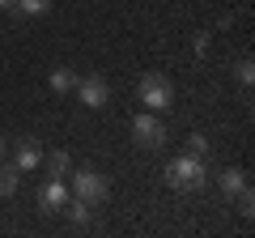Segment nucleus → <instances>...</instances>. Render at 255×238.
<instances>
[{
  "label": "nucleus",
  "instance_id": "f3484780",
  "mask_svg": "<svg viewBox=\"0 0 255 238\" xmlns=\"http://www.w3.org/2000/svg\"><path fill=\"white\" fill-rule=\"evenodd\" d=\"M9 4H13V0H0V9H9Z\"/></svg>",
  "mask_w": 255,
  "mask_h": 238
},
{
  "label": "nucleus",
  "instance_id": "f8f14e48",
  "mask_svg": "<svg viewBox=\"0 0 255 238\" xmlns=\"http://www.w3.org/2000/svg\"><path fill=\"white\" fill-rule=\"evenodd\" d=\"M64 209H68V217H73L77 226H85V221H90V213H94V204H85V200H77V196H68V204H64Z\"/></svg>",
  "mask_w": 255,
  "mask_h": 238
},
{
  "label": "nucleus",
  "instance_id": "9b49d317",
  "mask_svg": "<svg viewBox=\"0 0 255 238\" xmlns=\"http://www.w3.org/2000/svg\"><path fill=\"white\" fill-rule=\"evenodd\" d=\"M73 85H77V73H73V68H55V73H51V90H55V94H68Z\"/></svg>",
  "mask_w": 255,
  "mask_h": 238
},
{
  "label": "nucleus",
  "instance_id": "4468645a",
  "mask_svg": "<svg viewBox=\"0 0 255 238\" xmlns=\"http://www.w3.org/2000/svg\"><path fill=\"white\" fill-rule=\"evenodd\" d=\"M234 196H238V213H243V217H251V213H255V196H251V187L243 183Z\"/></svg>",
  "mask_w": 255,
  "mask_h": 238
},
{
  "label": "nucleus",
  "instance_id": "0eeeda50",
  "mask_svg": "<svg viewBox=\"0 0 255 238\" xmlns=\"http://www.w3.org/2000/svg\"><path fill=\"white\" fill-rule=\"evenodd\" d=\"M38 162H43V149H38V140L21 136L17 149H13V166H17V170H34Z\"/></svg>",
  "mask_w": 255,
  "mask_h": 238
},
{
  "label": "nucleus",
  "instance_id": "2eb2a0df",
  "mask_svg": "<svg viewBox=\"0 0 255 238\" xmlns=\"http://www.w3.org/2000/svg\"><path fill=\"white\" fill-rule=\"evenodd\" d=\"M234 73H238V81H243V85H251V81H255V64L247 60V55H243V60L234 64Z\"/></svg>",
  "mask_w": 255,
  "mask_h": 238
},
{
  "label": "nucleus",
  "instance_id": "dca6fc26",
  "mask_svg": "<svg viewBox=\"0 0 255 238\" xmlns=\"http://www.w3.org/2000/svg\"><path fill=\"white\" fill-rule=\"evenodd\" d=\"M204 149H209V140L191 132V136H187V153H191V157H204Z\"/></svg>",
  "mask_w": 255,
  "mask_h": 238
},
{
  "label": "nucleus",
  "instance_id": "1a4fd4ad",
  "mask_svg": "<svg viewBox=\"0 0 255 238\" xmlns=\"http://www.w3.org/2000/svg\"><path fill=\"white\" fill-rule=\"evenodd\" d=\"M43 166H47V174H51V179H64V174H73V157L64 153V149L47 153V157H43Z\"/></svg>",
  "mask_w": 255,
  "mask_h": 238
},
{
  "label": "nucleus",
  "instance_id": "39448f33",
  "mask_svg": "<svg viewBox=\"0 0 255 238\" xmlns=\"http://www.w3.org/2000/svg\"><path fill=\"white\" fill-rule=\"evenodd\" d=\"M77 94H81V102L85 107H107L111 102V85H107V77H98V73H90V77H77V85H73Z\"/></svg>",
  "mask_w": 255,
  "mask_h": 238
},
{
  "label": "nucleus",
  "instance_id": "6e6552de",
  "mask_svg": "<svg viewBox=\"0 0 255 238\" xmlns=\"http://www.w3.org/2000/svg\"><path fill=\"white\" fill-rule=\"evenodd\" d=\"M9 13H17V17H47L51 13V0H13Z\"/></svg>",
  "mask_w": 255,
  "mask_h": 238
},
{
  "label": "nucleus",
  "instance_id": "423d86ee",
  "mask_svg": "<svg viewBox=\"0 0 255 238\" xmlns=\"http://www.w3.org/2000/svg\"><path fill=\"white\" fill-rule=\"evenodd\" d=\"M38 204H43V213H60L64 204H68V187H64V179H47V183L38 187Z\"/></svg>",
  "mask_w": 255,
  "mask_h": 238
},
{
  "label": "nucleus",
  "instance_id": "f257e3e1",
  "mask_svg": "<svg viewBox=\"0 0 255 238\" xmlns=\"http://www.w3.org/2000/svg\"><path fill=\"white\" fill-rule=\"evenodd\" d=\"M204 162L200 157H191V153H183V157H174L170 166H166V183L174 187V192H200L204 187Z\"/></svg>",
  "mask_w": 255,
  "mask_h": 238
},
{
  "label": "nucleus",
  "instance_id": "7ed1b4c3",
  "mask_svg": "<svg viewBox=\"0 0 255 238\" xmlns=\"http://www.w3.org/2000/svg\"><path fill=\"white\" fill-rule=\"evenodd\" d=\"M140 102H145L149 111H166L174 102V85L166 73H145L140 77Z\"/></svg>",
  "mask_w": 255,
  "mask_h": 238
},
{
  "label": "nucleus",
  "instance_id": "20e7f679",
  "mask_svg": "<svg viewBox=\"0 0 255 238\" xmlns=\"http://www.w3.org/2000/svg\"><path fill=\"white\" fill-rule=\"evenodd\" d=\"M132 140H136L140 149H162L166 145V123L149 111V115H136V123H132Z\"/></svg>",
  "mask_w": 255,
  "mask_h": 238
},
{
  "label": "nucleus",
  "instance_id": "ddd939ff",
  "mask_svg": "<svg viewBox=\"0 0 255 238\" xmlns=\"http://www.w3.org/2000/svg\"><path fill=\"white\" fill-rule=\"evenodd\" d=\"M217 183H221V192H226V196H234L238 187L247 183V170H226V174L217 179Z\"/></svg>",
  "mask_w": 255,
  "mask_h": 238
},
{
  "label": "nucleus",
  "instance_id": "f03ea898",
  "mask_svg": "<svg viewBox=\"0 0 255 238\" xmlns=\"http://www.w3.org/2000/svg\"><path fill=\"white\" fill-rule=\"evenodd\" d=\"M73 196L77 200H85V204H107V196H111V183H107V174H98V170H77L73 174Z\"/></svg>",
  "mask_w": 255,
  "mask_h": 238
},
{
  "label": "nucleus",
  "instance_id": "9d476101",
  "mask_svg": "<svg viewBox=\"0 0 255 238\" xmlns=\"http://www.w3.org/2000/svg\"><path fill=\"white\" fill-rule=\"evenodd\" d=\"M17 183H21V170L13 162H0V196H13Z\"/></svg>",
  "mask_w": 255,
  "mask_h": 238
},
{
  "label": "nucleus",
  "instance_id": "a211bd4d",
  "mask_svg": "<svg viewBox=\"0 0 255 238\" xmlns=\"http://www.w3.org/2000/svg\"><path fill=\"white\" fill-rule=\"evenodd\" d=\"M0 153H4V136H0Z\"/></svg>",
  "mask_w": 255,
  "mask_h": 238
}]
</instances>
